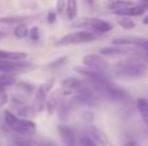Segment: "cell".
<instances>
[{
	"instance_id": "7402d4cb",
	"label": "cell",
	"mask_w": 148,
	"mask_h": 146,
	"mask_svg": "<svg viewBox=\"0 0 148 146\" xmlns=\"http://www.w3.org/2000/svg\"><path fill=\"white\" fill-rule=\"evenodd\" d=\"M18 115L22 118H31V116L36 115V110L33 105H22L21 107H18Z\"/></svg>"
},
{
	"instance_id": "cb8c5ba5",
	"label": "cell",
	"mask_w": 148,
	"mask_h": 146,
	"mask_svg": "<svg viewBox=\"0 0 148 146\" xmlns=\"http://www.w3.org/2000/svg\"><path fill=\"white\" fill-rule=\"evenodd\" d=\"M17 91L20 93H23V95H31L34 91V85H31L30 83L18 82L17 83Z\"/></svg>"
},
{
	"instance_id": "7c38bea8",
	"label": "cell",
	"mask_w": 148,
	"mask_h": 146,
	"mask_svg": "<svg viewBox=\"0 0 148 146\" xmlns=\"http://www.w3.org/2000/svg\"><path fill=\"white\" fill-rule=\"evenodd\" d=\"M88 132H90V137H91L97 145H100V146H109L110 145L109 140H108V136L105 135V132L103 131V129L97 128V127H95V126H91Z\"/></svg>"
},
{
	"instance_id": "f546056e",
	"label": "cell",
	"mask_w": 148,
	"mask_h": 146,
	"mask_svg": "<svg viewBox=\"0 0 148 146\" xmlns=\"http://www.w3.org/2000/svg\"><path fill=\"white\" fill-rule=\"evenodd\" d=\"M57 21V13L56 12H49L47 14V22L48 23H55Z\"/></svg>"
},
{
	"instance_id": "30bf717a",
	"label": "cell",
	"mask_w": 148,
	"mask_h": 146,
	"mask_svg": "<svg viewBox=\"0 0 148 146\" xmlns=\"http://www.w3.org/2000/svg\"><path fill=\"white\" fill-rule=\"evenodd\" d=\"M81 83H82V80L77 79V78H66L61 83V93L65 96L74 95L78 91Z\"/></svg>"
},
{
	"instance_id": "e0dca14e",
	"label": "cell",
	"mask_w": 148,
	"mask_h": 146,
	"mask_svg": "<svg viewBox=\"0 0 148 146\" xmlns=\"http://www.w3.org/2000/svg\"><path fill=\"white\" fill-rule=\"evenodd\" d=\"M65 12H66V17L70 21L75 20L77 16H78V1L77 0H66Z\"/></svg>"
},
{
	"instance_id": "8fae6325",
	"label": "cell",
	"mask_w": 148,
	"mask_h": 146,
	"mask_svg": "<svg viewBox=\"0 0 148 146\" xmlns=\"http://www.w3.org/2000/svg\"><path fill=\"white\" fill-rule=\"evenodd\" d=\"M100 54L101 56H122V54H130V53H136L135 49H126L121 45H114L113 47H104V48L100 49Z\"/></svg>"
},
{
	"instance_id": "4316f807",
	"label": "cell",
	"mask_w": 148,
	"mask_h": 146,
	"mask_svg": "<svg viewBox=\"0 0 148 146\" xmlns=\"http://www.w3.org/2000/svg\"><path fill=\"white\" fill-rule=\"evenodd\" d=\"M79 141H81V146H97V144L90 136H82Z\"/></svg>"
},
{
	"instance_id": "4fadbf2b",
	"label": "cell",
	"mask_w": 148,
	"mask_h": 146,
	"mask_svg": "<svg viewBox=\"0 0 148 146\" xmlns=\"http://www.w3.org/2000/svg\"><path fill=\"white\" fill-rule=\"evenodd\" d=\"M146 9L140 5H133V7H129L125 8V9H121V10H114V14L116 16H127V17H139V16H143Z\"/></svg>"
},
{
	"instance_id": "8992f818",
	"label": "cell",
	"mask_w": 148,
	"mask_h": 146,
	"mask_svg": "<svg viewBox=\"0 0 148 146\" xmlns=\"http://www.w3.org/2000/svg\"><path fill=\"white\" fill-rule=\"evenodd\" d=\"M114 45L121 47H136L138 49L147 52L148 53V39L147 38H139V36H122V38H116L112 40Z\"/></svg>"
},
{
	"instance_id": "d590c367",
	"label": "cell",
	"mask_w": 148,
	"mask_h": 146,
	"mask_svg": "<svg viewBox=\"0 0 148 146\" xmlns=\"http://www.w3.org/2000/svg\"><path fill=\"white\" fill-rule=\"evenodd\" d=\"M3 38V35H1V32H0V39H1Z\"/></svg>"
},
{
	"instance_id": "d6a6232c",
	"label": "cell",
	"mask_w": 148,
	"mask_h": 146,
	"mask_svg": "<svg viewBox=\"0 0 148 146\" xmlns=\"http://www.w3.org/2000/svg\"><path fill=\"white\" fill-rule=\"evenodd\" d=\"M125 146H140V145H139L136 141H133V140H131V141H127V142H126Z\"/></svg>"
},
{
	"instance_id": "277c9868",
	"label": "cell",
	"mask_w": 148,
	"mask_h": 146,
	"mask_svg": "<svg viewBox=\"0 0 148 146\" xmlns=\"http://www.w3.org/2000/svg\"><path fill=\"white\" fill-rule=\"evenodd\" d=\"M97 36L95 32L92 31H87V30H79V31H74V32L66 34L65 36H62L61 39L56 41L55 45L57 47H64V45H74V44H83V43H90V41L95 40Z\"/></svg>"
},
{
	"instance_id": "6da1fadb",
	"label": "cell",
	"mask_w": 148,
	"mask_h": 146,
	"mask_svg": "<svg viewBox=\"0 0 148 146\" xmlns=\"http://www.w3.org/2000/svg\"><path fill=\"white\" fill-rule=\"evenodd\" d=\"M110 71L118 78H139L147 71V65L135 59H127L114 64Z\"/></svg>"
},
{
	"instance_id": "d4e9b609",
	"label": "cell",
	"mask_w": 148,
	"mask_h": 146,
	"mask_svg": "<svg viewBox=\"0 0 148 146\" xmlns=\"http://www.w3.org/2000/svg\"><path fill=\"white\" fill-rule=\"evenodd\" d=\"M66 61H68V57H60V58L49 62V64L47 65V69H57V67H60V66L66 64Z\"/></svg>"
},
{
	"instance_id": "484cf974",
	"label": "cell",
	"mask_w": 148,
	"mask_h": 146,
	"mask_svg": "<svg viewBox=\"0 0 148 146\" xmlns=\"http://www.w3.org/2000/svg\"><path fill=\"white\" fill-rule=\"evenodd\" d=\"M29 35H30V39L33 41H38L40 39V31H39L38 26H33V27L29 30Z\"/></svg>"
},
{
	"instance_id": "f1b7e54d",
	"label": "cell",
	"mask_w": 148,
	"mask_h": 146,
	"mask_svg": "<svg viewBox=\"0 0 148 146\" xmlns=\"http://www.w3.org/2000/svg\"><path fill=\"white\" fill-rule=\"evenodd\" d=\"M7 102H8V95L5 93L4 88L0 87V107H3Z\"/></svg>"
},
{
	"instance_id": "3957f363",
	"label": "cell",
	"mask_w": 148,
	"mask_h": 146,
	"mask_svg": "<svg viewBox=\"0 0 148 146\" xmlns=\"http://www.w3.org/2000/svg\"><path fill=\"white\" fill-rule=\"evenodd\" d=\"M73 27L83 28L87 31H92L95 34H105L113 28V25L108 21L100 20L96 17H83L73 23Z\"/></svg>"
},
{
	"instance_id": "52a82bcc",
	"label": "cell",
	"mask_w": 148,
	"mask_h": 146,
	"mask_svg": "<svg viewBox=\"0 0 148 146\" xmlns=\"http://www.w3.org/2000/svg\"><path fill=\"white\" fill-rule=\"evenodd\" d=\"M34 65L30 62L22 61H7V59H0V71L7 72V74H14L18 71H23L27 69H33Z\"/></svg>"
},
{
	"instance_id": "836d02e7",
	"label": "cell",
	"mask_w": 148,
	"mask_h": 146,
	"mask_svg": "<svg viewBox=\"0 0 148 146\" xmlns=\"http://www.w3.org/2000/svg\"><path fill=\"white\" fill-rule=\"evenodd\" d=\"M142 22H143L144 23V25H148V14L146 16V17H144L143 18V21H142Z\"/></svg>"
},
{
	"instance_id": "83f0119b",
	"label": "cell",
	"mask_w": 148,
	"mask_h": 146,
	"mask_svg": "<svg viewBox=\"0 0 148 146\" xmlns=\"http://www.w3.org/2000/svg\"><path fill=\"white\" fill-rule=\"evenodd\" d=\"M65 8H66V1H65V0H57L56 1V13L57 14L64 13Z\"/></svg>"
},
{
	"instance_id": "ffe728a7",
	"label": "cell",
	"mask_w": 148,
	"mask_h": 146,
	"mask_svg": "<svg viewBox=\"0 0 148 146\" xmlns=\"http://www.w3.org/2000/svg\"><path fill=\"white\" fill-rule=\"evenodd\" d=\"M17 83V76L14 74H7L4 72L3 75H0V87L1 88H7L10 85Z\"/></svg>"
},
{
	"instance_id": "2e32d148",
	"label": "cell",
	"mask_w": 148,
	"mask_h": 146,
	"mask_svg": "<svg viewBox=\"0 0 148 146\" xmlns=\"http://www.w3.org/2000/svg\"><path fill=\"white\" fill-rule=\"evenodd\" d=\"M60 91H61V89H60ZM60 91H55V92L51 95V97L47 100L46 107H47V111H48L49 115H51V114H53V111L59 107L60 102H61V100H60V95H59Z\"/></svg>"
},
{
	"instance_id": "9a60e30c",
	"label": "cell",
	"mask_w": 148,
	"mask_h": 146,
	"mask_svg": "<svg viewBox=\"0 0 148 146\" xmlns=\"http://www.w3.org/2000/svg\"><path fill=\"white\" fill-rule=\"evenodd\" d=\"M26 58L25 52H9L0 49V59H7V61H22Z\"/></svg>"
},
{
	"instance_id": "603a6c76",
	"label": "cell",
	"mask_w": 148,
	"mask_h": 146,
	"mask_svg": "<svg viewBox=\"0 0 148 146\" xmlns=\"http://www.w3.org/2000/svg\"><path fill=\"white\" fill-rule=\"evenodd\" d=\"M13 34H14V36L17 39H23V38H26V36L29 35V28H27V26H26L25 23L21 22L14 27Z\"/></svg>"
},
{
	"instance_id": "d6986e66",
	"label": "cell",
	"mask_w": 148,
	"mask_h": 146,
	"mask_svg": "<svg viewBox=\"0 0 148 146\" xmlns=\"http://www.w3.org/2000/svg\"><path fill=\"white\" fill-rule=\"evenodd\" d=\"M116 22H117L118 26H121L123 30H133V28L135 27V22L131 20V17H127V16H117Z\"/></svg>"
},
{
	"instance_id": "ac0fdd59",
	"label": "cell",
	"mask_w": 148,
	"mask_h": 146,
	"mask_svg": "<svg viewBox=\"0 0 148 146\" xmlns=\"http://www.w3.org/2000/svg\"><path fill=\"white\" fill-rule=\"evenodd\" d=\"M136 106H138L139 114H140L143 122L148 126V98H144V97L139 98L136 101Z\"/></svg>"
},
{
	"instance_id": "5b68a950",
	"label": "cell",
	"mask_w": 148,
	"mask_h": 146,
	"mask_svg": "<svg viewBox=\"0 0 148 146\" xmlns=\"http://www.w3.org/2000/svg\"><path fill=\"white\" fill-rule=\"evenodd\" d=\"M83 62V66L88 67V69L94 70V71H100V72H105L108 69V62L104 58V56L101 54H86L82 59Z\"/></svg>"
},
{
	"instance_id": "9c48e42d",
	"label": "cell",
	"mask_w": 148,
	"mask_h": 146,
	"mask_svg": "<svg viewBox=\"0 0 148 146\" xmlns=\"http://www.w3.org/2000/svg\"><path fill=\"white\" fill-rule=\"evenodd\" d=\"M47 93L48 91L46 89V87L40 85V87L36 89V93H35V97H34V102H33V106L35 107L36 113H40L46 109V103H47Z\"/></svg>"
},
{
	"instance_id": "44dd1931",
	"label": "cell",
	"mask_w": 148,
	"mask_h": 146,
	"mask_svg": "<svg viewBox=\"0 0 148 146\" xmlns=\"http://www.w3.org/2000/svg\"><path fill=\"white\" fill-rule=\"evenodd\" d=\"M33 17L30 16H5V17H0V23H21L23 21L31 20Z\"/></svg>"
},
{
	"instance_id": "1f68e13d",
	"label": "cell",
	"mask_w": 148,
	"mask_h": 146,
	"mask_svg": "<svg viewBox=\"0 0 148 146\" xmlns=\"http://www.w3.org/2000/svg\"><path fill=\"white\" fill-rule=\"evenodd\" d=\"M139 5L143 7L146 10H148V0H139Z\"/></svg>"
},
{
	"instance_id": "7a4b0ae2",
	"label": "cell",
	"mask_w": 148,
	"mask_h": 146,
	"mask_svg": "<svg viewBox=\"0 0 148 146\" xmlns=\"http://www.w3.org/2000/svg\"><path fill=\"white\" fill-rule=\"evenodd\" d=\"M4 122L9 129L22 136H33L36 132V124L33 120L26 118H18L9 110L4 111Z\"/></svg>"
},
{
	"instance_id": "e575fe53",
	"label": "cell",
	"mask_w": 148,
	"mask_h": 146,
	"mask_svg": "<svg viewBox=\"0 0 148 146\" xmlns=\"http://www.w3.org/2000/svg\"><path fill=\"white\" fill-rule=\"evenodd\" d=\"M86 1H87V3H88V4H90V5H92V4H94V0H86Z\"/></svg>"
},
{
	"instance_id": "4dcf8cb0",
	"label": "cell",
	"mask_w": 148,
	"mask_h": 146,
	"mask_svg": "<svg viewBox=\"0 0 148 146\" xmlns=\"http://www.w3.org/2000/svg\"><path fill=\"white\" fill-rule=\"evenodd\" d=\"M38 146H59L56 142H52V141H46V142H42V144H38Z\"/></svg>"
},
{
	"instance_id": "ba28073f",
	"label": "cell",
	"mask_w": 148,
	"mask_h": 146,
	"mask_svg": "<svg viewBox=\"0 0 148 146\" xmlns=\"http://www.w3.org/2000/svg\"><path fill=\"white\" fill-rule=\"evenodd\" d=\"M57 131H59L60 137H61L62 142H64V146H81V141L77 137L75 131L70 126L60 124L57 127Z\"/></svg>"
},
{
	"instance_id": "5bb4252c",
	"label": "cell",
	"mask_w": 148,
	"mask_h": 146,
	"mask_svg": "<svg viewBox=\"0 0 148 146\" xmlns=\"http://www.w3.org/2000/svg\"><path fill=\"white\" fill-rule=\"evenodd\" d=\"M134 3L131 0H105V7L110 10H121L125 8L133 7Z\"/></svg>"
}]
</instances>
